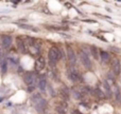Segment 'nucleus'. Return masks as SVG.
Here are the masks:
<instances>
[{"label":"nucleus","mask_w":121,"mask_h":114,"mask_svg":"<svg viewBox=\"0 0 121 114\" xmlns=\"http://www.w3.org/2000/svg\"><path fill=\"white\" fill-rule=\"evenodd\" d=\"M67 56H68V60H69V62H70L71 64H74L75 63L77 57H75L74 51H73L71 48H68V50H67Z\"/></svg>","instance_id":"nucleus-7"},{"label":"nucleus","mask_w":121,"mask_h":114,"mask_svg":"<svg viewBox=\"0 0 121 114\" xmlns=\"http://www.w3.org/2000/svg\"><path fill=\"white\" fill-rule=\"evenodd\" d=\"M18 47H19V49H20L21 51H25L26 50V48H25V42L23 41H20V40H18Z\"/></svg>","instance_id":"nucleus-17"},{"label":"nucleus","mask_w":121,"mask_h":114,"mask_svg":"<svg viewBox=\"0 0 121 114\" xmlns=\"http://www.w3.org/2000/svg\"><path fill=\"white\" fill-rule=\"evenodd\" d=\"M18 27L19 28H21V29H25V30H29V31H34V32H37V29L36 28H34V27H31V25H28V24H20L19 23L18 24Z\"/></svg>","instance_id":"nucleus-13"},{"label":"nucleus","mask_w":121,"mask_h":114,"mask_svg":"<svg viewBox=\"0 0 121 114\" xmlns=\"http://www.w3.org/2000/svg\"><path fill=\"white\" fill-rule=\"evenodd\" d=\"M100 57H101V59H102L103 62H108L109 60H111V56H109V54L107 52H105V51H101L100 52Z\"/></svg>","instance_id":"nucleus-9"},{"label":"nucleus","mask_w":121,"mask_h":114,"mask_svg":"<svg viewBox=\"0 0 121 114\" xmlns=\"http://www.w3.org/2000/svg\"><path fill=\"white\" fill-rule=\"evenodd\" d=\"M36 80H37V78H36V75L34 73L29 72L25 75V81L28 86H32L33 87L34 83H36Z\"/></svg>","instance_id":"nucleus-4"},{"label":"nucleus","mask_w":121,"mask_h":114,"mask_svg":"<svg viewBox=\"0 0 121 114\" xmlns=\"http://www.w3.org/2000/svg\"><path fill=\"white\" fill-rule=\"evenodd\" d=\"M103 87H104L105 93H106L107 97L111 98V97H112V89H111V86H109L108 83H106V81H104V83H103Z\"/></svg>","instance_id":"nucleus-10"},{"label":"nucleus","mask_w":121,"mask_h":114,"mask_svg":"<svg viewBox=\"0 0 121 114\" xmlns=\"http://www.w3.org/2000/svg\"><path fill=\"white\" fill-rule=\"evenodd\" d=\"M62 56V53H60V50L56 48H51L49 50V53H48V57H49V60L52 64H54L55 62L60 58Z\"/></svg>","instance_id":"nucleus-2"},{"label":"nucleus","mask_w":121,"mask_h":114,"mask_svg":"<svg viewBox=\"0 0 121 114\" xmlns=\"http://www.w3.org/2000/svg\"><path fill=\"white\" fill-rule=\"evenodd\" d=\"M80 57H81L82 62H83V64L86 67V68H87V69L91 68V62H90V59L88 58V56L85 54V53L81 52V53H80Z\"/></svg>","instance_id":"nucleus-6"},{"label":"nucleus","mask_w":121,"mask_h":114,"mask_svg":"<svg viewBox=\"0 0 121 114\" xmlns=\"http://www.w3.org/2000/svg\"><path fill=\"white\" fill-rule=\"evenodd\" d=\"M47 86V80L45 77H40L39 80H38V87H39L40 90H45V88H46Z\"/></svg>","instance_id":"nucleus-11"},{"label":"nucleus","mask_w":121,"mask_h":114,"mask_svg":"<svg viewBox=\"0 0 121 114\" xmlns=\"http://www.w3.org/2000/svg\"><path fill=\"white\" fill-rule=\"evenodd\" d=\"M111 66H112V70H113L114 74L115 75H119L120 74V71H121V63L119 61V59L117 58H114L111 62Z\"/></svg>","instance_id":"nucleus-3"},{"label":"nucleus","mask_w":121,"mask_h":114,"mask_svg":"<svg viewBox=\"0 0 121 114\" xmlns=\"http://www.w3.org/2000/svg\"><path fill=\"white\" fill-rule=\"evenodd\" d=\"M115 95H116V99H117V100H120V99H121V97H120V90H119V88H116Z\"/></svg>","instance_id":"nucleus-18"},{"label":"nucleus","mask_w":121,"mask_h":114,"mask_svg":"<svg viewBox=\"0 0 121 114\" xmlns=\"http://www.w3.org/2000/svg\"><path fill=\"white\" fill-rule=\"evenodd\" d=\"M1 43H2V47L3 49H9L12 44V37L9 35H2L1 37Z\"/></svg>","instance_id":"nucleus-5"},{"label":"nucleus","mask_w":121,"mask_h":114,"mask_svg":"<svg viewBox=\"0 0 121 114\" xmlns=\"http://www.w3.org/2000/svg\"><path fill=\"white\" fill-rule=\"evenodd\" d=\"M69 78L72 81H77L78 79H79V75H78V73L74 72V71H70V72H69Z\"/></svg>","instance_id":"nucleus-14"},{"label":"nucleus","mask_w":121,"mask_h":114,"mask_svg":"<svg viewBox=\"0 0 121 114\" xmlns=\"http://www.w3.org/2000/svg\"><path fill=\"white\" fill-rule=\"evenodd\" d=\"M90 51H91V53H92V55H94V57L96 58V59H99V56H98V49L96 48V47H94L92 46L91 48H90Z\"/></svg>","instance_id":"nucleus-16"},{"label":"nucleus","mask_w":121,"mask_h":114,"mask_svg":"<svg viewBox=\"0 0 121 114\" xmlns=\"http://www.w3.org/2000/svg\"><path fill=\"white\" fill-rule=\"evenodd\" d=\"M32 102H33L35 109L37 110V112L43 113L45 111L46 106H47V102H46V100L42 97V95H40L39 93L33 94V96H32Z\"/></svg>","instance_id":"nucleus-1"},{"label":"nucleus","mask_w":121,"mask_h":114,"mask_svg":"<svg viewBox=\"0 0 121 114\" xmlns=\"http://www.w3.org/2000/svg\"><path fill=\"white\" fill-rule=\"evenodd\" d=\"M60 95H62L65 99H68L69 98V92L66 87H63L62 89H60Z\"/></svg>","instance_id":"nucleus-12"},{"label":"nucleus","mask_w":121,"mask_h":114,"mask_svg":"<svg viewBox=\"0 0 121 114\" xmlns=\"http://www.w3.org/2000/svg\"><path fill=\"white\" fill-rule=\"evenodd\" d=\"M95 94H96V96H97V97H98V98H101V99L105 97L104 93H103V92L101 91L100 89H96V90H95Z\"/></svg>","instance_id":"nucleus-15"},{"label":"nucleus","mask_w":121,"mask_h":114,"mask_svg":"<svg viewBox=\"0 0 121 114\" xmlns=\"http://www.w3.org/2000/svg\"><path fill=\"white\" fill-rule=\"evenodd\" d=\"M45 59L43 57H38L37 59H36V62H35V66L36 68H37V70H43V69L45 68Z\"/></svg>","instance_id":"nucleus-8"},{"label":"nucleus","mask_w":121,"mask_h":114,"mask_svg":"<svg viewBox=\"0 0 121 114\" xmlns=\"http://www.w3.org/2000/svg\"><path fill=\"white\" fill-rule=\"evenodd\" d=\"M6 72V62H2V73Z\"/></svg>","instance_id":"nucleus-19"}]
</instances>
